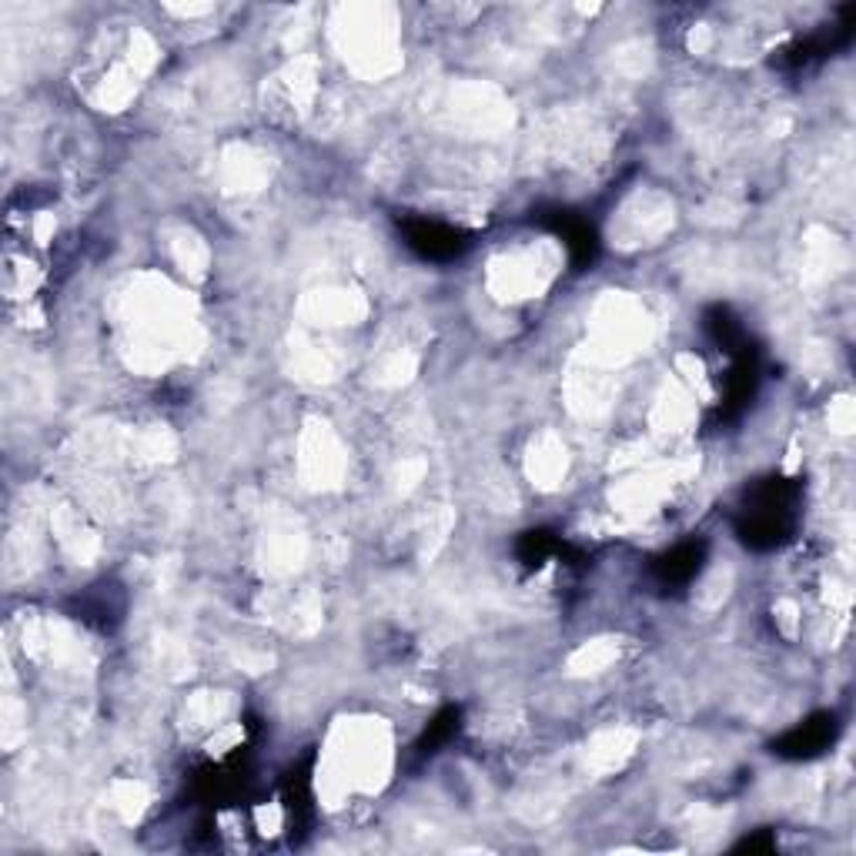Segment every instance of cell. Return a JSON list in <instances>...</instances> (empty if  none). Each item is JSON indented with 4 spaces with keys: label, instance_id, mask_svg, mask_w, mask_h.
<instances>
[{
    "label": "cell",
    "instance_id": "obj_3",
    "mask_svg": "<svg viewBox=\"0 0 856 856\" xmlns=\"http://www.w3.org/2000/svg\"><path fill=\"white\" fill-rule=\"evenodd\" d=\"M699 569V546H683V549H676L673 556H666V563H663V573H666V579H689L693 573Z\"/></svg>",
    "mask_w": 856,
    "mask_h": 856
},
{
    "label": "cell",
    "instance_id": "obj_1",
    "mask_svg": "<svg viewBox=\"0 0 856 856\" xmlns=\"http://www.w3.org/2000/svg\"><path fill=\"white\" fill-rule=\"evenodd\" d=\"M408 245L425 258H456L462 251V238L452 228H442L436 221L408 225Z\"/></svg>",
    "mask_w": 856,
    "mask_h": 856
},
{
    "label": "cell",
    "instance_id": "obj_2",
    "mask_svg": "<svg viewBox=\"0 0 856 856\" xmlns=\"http://www.w3.org/2000/svg\"><path fill=\"white\" fill-rule=\"evenodd\" d=\"M833 736H836V719H833L829 713H823V716H816V719L796 726V729L779 743V753H783V756H813V753H819L826 743H833Z\"/></svg>",
    "mask_w": 856,
    "mask_h": 856
}]
</instances>
